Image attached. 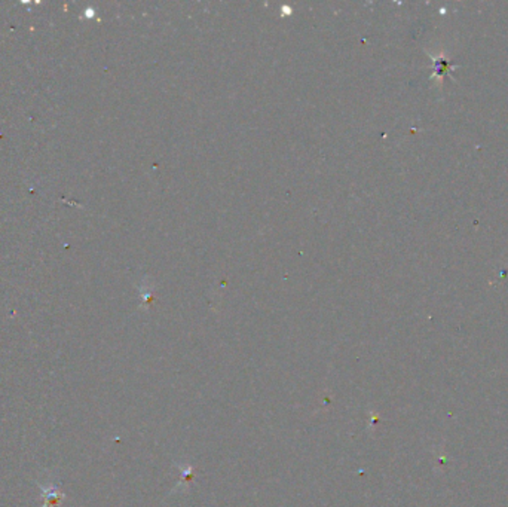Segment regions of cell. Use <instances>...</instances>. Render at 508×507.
I'll return each instance as SVG.
<instances>
[{"label": "cell", "mask_w": 508, "mask_h": 507, "mask_svg": "<svg viewBox=\"0 0 508 507\" xmlns=\"http://www.w3.org/2000/svg\"><path fill=\"white\" fill-rule=\"evenodd\" d=\"M42 488V497H43V507H61L64 494L57 483H51L46 480V485H41Z\"/></svg>", "instance_id": "6da1fadb"}]
</instances>
